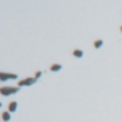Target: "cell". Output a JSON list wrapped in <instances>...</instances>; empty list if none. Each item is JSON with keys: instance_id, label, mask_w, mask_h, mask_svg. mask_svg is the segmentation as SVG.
Wrapping results in <instances>:
<instances>
[{"instance_id": "3957f363", "label": "cell", "mask_w": 122, "mask_h": 122, "mask_svg": "<svg viewBox=\"0 0 122 122\" xmlns=\"http://www.w3.org/2000/svg\"><path fill=\"white\" fill-rule=\"evenodd\" d=\"M19 76H17L16 73H4V72H2L0 73V80H7V79H17Z\"/></svg>"}, {"instance_id": "ba28073f", "label": "cell", "mask_w": 122, "mask_h": 122, "mask_svg": "<svg viewBox=\"0 0 122 122\" xmlns=\"http://www.w3.org/2000/svg\"><path fill=\"white\" fill-rule=\"evenodd\" d=\"M93 46H95L96 49H99L101 46H103V40H102V39H98V40H95V42H93Z\"/></svg>"}, {"instance_id": "5b68a950", "label": "cell", "mask_w": 122, "mask_h": 122, "mask_svg": "<svg viewBox=\"0 0 122 122\" xmlns=\"http://www.w3.org/2000/svg\"><path fill=\"white\" fill-rule=\"evenodd\" d=\"M16 109H17V102H10L9 103V112L10 114H13V112H16Z\"/></svg>"}, {"instance_id": "30bf717a", "label": "cell", "mask_w": 122, "mask_h": 122, "mask_svg": "<svg viewBox=\"0 0 122 122\" xmlns=\"http://www.w3.org/2000/svg\"><path fill=\"white\" fill-rule=\"evenodd\" d=\"M121 32H122V27H121Z\"/></svg>"}, {"instance_id": "6da1fadb", "label": "cell", "mask_w": 122, "mask_h": 122, "mask_svg": "<svg viewBox=\"0 0 122 122\" xmlns=\"http://www.w3.org/2000/svg\"><path fill=\"white\" fill-rule=\"evenodd\" d=\"M19 89H20V86H3V88H0V93L3 96H9V95L17 93Z\"/></svg>"}, {"instance_id": "7a4b0ae2", "label": "cell", "mask_w": 122, "mask_h": 122, "mask_svg": "<svg viewBox=\"0 0 122 122\" xmlns=\"http://www.w3.org/2000/svg\"><path fill=\"white\" fill-rule=\"evenodd\" d=\"M36 82H38V79L33 76V78H26V79L19 80V82H17V85H19L20 88H22V86H32V85H34Z\"/></svg>"}, {"instance_id": "8992f818", "label": "cell", "mask_w": 122, "mask_h": 122, "mask_svg": "<svg viewBox=\"0 0 122 122\" xmlns=\"http://www.w3.org/2000/svg\"><path fill=\"white\" fill-rule=\"evenodd\" d=\"M73 56L78 58V59H80V58H83V52H82L80 49H75V50H73Z\"/></svg>"}, {"instance_id": "52a82bcc", "label": "cell", "mask_w": 122, "mask_h": 122, "mask_svg": "<svg viewBox=\"0 0 122 122\" xmlns=\"http://www.w3.org/2000/svg\"><path fill=\"white\" fill-rule=\"evenodd\" d=\"M60 69H62V65H59V63H55V65L50 66V71L52 72H59Z\"/></svg>"}, {"instance_id": "9c48e42d", "label": "cell", "mask_w": 122, "mask_h": 122, "mask_svg": "<svg viewBox=\"0 0 122 122\" xmlns=\"http://www.w3.org/2000/svg\"><path fill=\"white\" fill-rule=\"evenodd\" d=\"M42 76V72H36V75H34V78H36V79H39Z\"/></svg>"}, {"instance_id": "277c9868", "label": "cell", "mask_w": 122, "mask_h": 122, "mask_svg": "<svg viewBox=\"0 0 122 122\" xmlns=\"http://www.w3.org/2000/svg\"><path fill=\"white\" fill-rule=\"evenodd\" d=\"M2 119H3L4 122H9V121L12 119V114H10L9 111H4V112L2 114Z\"/></svg>"}]
</instances>
